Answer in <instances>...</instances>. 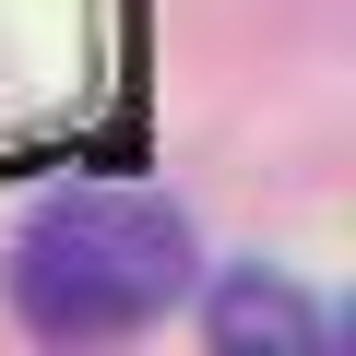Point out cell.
I'll use <instances>...</instances> for the list:
<instances>
[{
    "label": "cell",
    "mask_w": 356,
    "mask_h": 356,
    "mask_svg": "<svg viewBox=\"0 0 356 356\" xmlns=\"http://www.w3.org/2000/svg\"><path fill=\"white\" fill-rule=\"evenodd\" d=\"M191 297V226L154 191H48L13 238V309L48 344H107Z\"/></svg>",
    "instance_id": "obj_1"
},
{
    "label": "cell",
    "mask_w": 356,
    "mask_h": 356,
    "mask_svg": "<svg viewBox=\"0 0 356 356\" xmlns=\"http://www.w3.org/2000/svg\"><path fill=\"white\" fill-rule=\"evenodd\" d=\"M214 344H226V356H250V344L309 356V344H321V309H309L297 285H273V273H226V285H214Z\"/></svg>",
    "instance_id": "obj_2"
}]
</instances>
